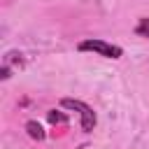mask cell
<instances>
[{"label":"cell","mask_w":149,"mask_h":149,"mask_svg":"<svg viewBox=\"0 0 149 149\" xmlns=\"http://www.w3.org/2000/svg\"><path fill=\"white\" fill-rule=\"evenodd\" d=\"M47 119H49V123H68V116L63 112H58V109H49Z\"/></svg>","instance_id":"4"},{"label":"cell","mask_w":149,"mask_h":149,"mask_svg":"<svg viewBox=\"0 0 149 149\" xmlns=\"http://www.w3.org/2000/svg\"><path fill=\"white\" fill-rule=\"evenodd\" d=\"M26 130H28V135L33 140H44V130H42V126L37 121H28L26 123Z\"/></svg>","instance_id":"3"},{"label":"cell","mask_w":149,"mask_h":149,"mask_svg":"<svg viewBox=\"0 0 149 149\" xmlns=\"http://www.w3.org/2000/svg\"><path fill=\"white\" fill-rule=\"evenodd\" d=\"M0 77H2V79H9V77H12V70H9V65H7V63L2 65V70H0Z\"/></svg>","instance_id":"6"},{"label":"cell","mask_w":149,"mask_h":149,"mask_svg":"<svg viewBox=\"0 0 149 149\" xmlns=\"http://www.w3.org/2000/svg\"><path fill=\"white\" fill-rule=\"evenodd\" d=\"M135 33L142 37H149V19H140V23L135 26Z\"/></svg>","instance_id":"5"},{"label":"cell","mask_w":149,"mask_h":149,"mask_svg":"<svg viewBox=\"0 0 149 149\" xmlns=\"http://www.w3.org/2000/svg\"><path fill=\"white\" fill-rule=\"evenodd\" d=\"M61 105H63V107H68V109L79 112V116H81V130H84V133H91V130L95 128V112H93L86 102L74 100V98H63V100H61Z\"/></svg>","instance_id":"1"},{"label":"cell","mask_w":149,"mask_h":149,"mask_svg":"<svg viewBox=\"0 0 149 149\" xmlns=\"http://www.w3.org/2000/svg\"><path fill=\"white\" fill-rule=\"evenodd\" d=\"M79 51H93L98 56H105V58H121V47L116 44H109L105 40H84L79 44Z\"/></svg>","instance_id":"2"}]
</instances>
